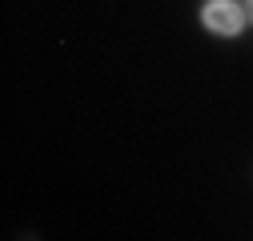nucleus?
<instances>
[{
  "label": "nucleus",
  "mask_w": 253,
  "mask_h": 241,
  "mask_svg": "<svg viewBox=\"0 0 253 241\" xmlns=\"http://www.w3.org/2000/svg\"><path fill=\"white\" fill-rule=\"evenodd\" d=\"M201 24L213 37H241L245 28V4H233V0H209L201 8Z\"/></svg>",
  "instance_id": "f257e3e1"
},
{
  "label": "nucleus",
  "mask_w": 253,
  "mask_h": 241,
  "mask_svg": "<svg viewBox=\"0 0 253 241\" xmlns=\"http://www.w3.org/2000/svg\"><path fill=\"white\" fill-rule=\"evenodd\" d=\"M245 16H249V20H253V0H249V4H245Z\"/></svg>",
  "instance_id": "f03ea898"
}]
</instances>
